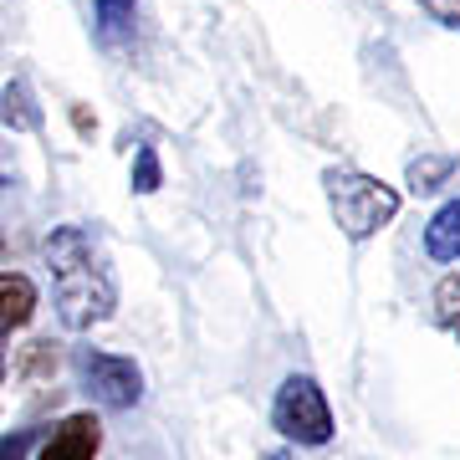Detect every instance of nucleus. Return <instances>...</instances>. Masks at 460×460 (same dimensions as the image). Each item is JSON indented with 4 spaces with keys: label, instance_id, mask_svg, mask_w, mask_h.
<instances>
[{
    "label": "nucleus",
    "instance_id": "nucleus-1",
    "mask_svg": "<svg viewBox=\"0 0 460 460\" xmlns=\"http://www.w3.org/2000/svg\"><path fill=\"white\" fill-rule=\"evenodd\" d=\"M41 261H47L51 277V302L62 313L66 328H93V323H108L118 307V281L113 266H108V251L93 230L83 226H57L41 241Z\"/></svg>",
    "mask_w": 460,
    "mask_h": 460
},
{
    "label": "nucleus",
    "instance_id": "nucleus-6",
    "mask_svg": "<svg viewBox=\"0 0 460 460\" xmlns=\"http://www.w3.org/2000/svg\"><path fill=\"white\" fill-rule=\"evenodd\" d=\"M36 317V287L21 271H0V332L26 328Z\"/></svg>",
    "mask_w": 460,
    "mask_h": 460
},
{
    "label": "nucleus",
    "instance_id": "nucleus-13",
    "mask_svg": "<svg viewBox=\"0 0 460 460\" xmlns=\"http://www.w3.org/2000/svg\"><path fill=\"white\" fill-rule=\"evenodd\" d=\"M420 11L435 16L445 31H460V0H420Z\"/></svg>",
    "mask_w": 460,
    "mask_h": 460
},
{
    "label": "nucleus",
    "instance_id": "nucleus-10",
    "mask_svg": "<svg viewBox=\"0 0 460 460\" xmlns=\"http://www.w3.org/2000/svg\"><path fill=\"white\" fill-rule=\"evenodd\" d=\"M93 5H98L102 36H123L133 26V11H138V0H93Z\"/></svg>",
    "mask_w": 460,
    "mask_h": 460
},
{
    "label": "nucleus",
    "instance_id": "nucleus-9",
    "mask_svg": "<svg viewBox=\"0 0 460 460\" xmlns=\"http://www.w3.org/2000/svg\"><path fill=\"white\" fill-rule=\"evenodd\" d=\"M435 317H440V328L460 343V277H445L435 287Z\"/></svg>",
    "mask_w": 460,
    "mask_h": 460
},
{
    "label": "nucleus",
    "instance_id": "nucleus-3",
    "mask_svg": "<svg viewBox=\"0 0 460 460\" xmlns=\"http://www.w3.org/2000/svg\"><path fill=\"white\" fill-rule=\"evenodd\" d=\"M271 425L296 445H328L332 440V410L323 384L307 374H292L271 399Z\"/></svg>",
    "mask_w": 460,
    "mask_h": 460
},
{
    "label": "nucleus",
    "instance_id": "nucleus-15",
    "mask_svg": "<svg viewBox=\"0 0 460 460\" xmlns=\"http://www.w3.org/2000/svg\"><path fill=\"white\" fill-rule=\"evenodd\" d=\"M0 374H5V348H0Z\"/></svg>",
    "mask_w": 460,
    "mask_h": 460
},
{
    "label": "nucleus",
    "instance_id": "nucleus-5",
    "mask_svg": "<svg viewBox=\"0 0 460 460\" xmlns=\"http://www.w3.org/2000/svg\"><path fill=\"white\" fill-rule=\"evenodd\" d=\"M102 445V425L93 414H66L62 425L51 429V440L41 445L36 460H93Z\"/></svg>",
    "mask_w": 460,
    "mask_h": 460
},
{
    "label": "nucleus",
    "instance_id": "nucleus-8",
    "mask_svg": "<svg viewBox=\"0 0 460 460\" xmlns=\"http://www.w3.org/2000/svg\"><path fill=\"white\" fill-rule=\"evenodd\" d=\"M0 118H5L16 133L41 128V108L31 102V87H26V83H5V87H0Z\"/></svg>",
    "mask_w": 460,
    "mask_h": 460
},
{
    "label": "nucleus",
    "instance_id": "nucleus-2",
    "mask_svg": "<svg viewBox=\"0 0 460 460\" xmlns=\"http://www.w3.org/2000/svg\"><path fill=\"white\" fill-rule=\"evenodd\" d=\"M323 195H328V210L338 220L348 241H368L399 215V195L374 174H358V169H328L323 174Z\"/></svg>",
    "mask_w": 460,
    "mask_h": 460
},
{
    "label": "nucleus",
    "instance_id": "nucleus-4",
    "mask_svg": "<svg viewBox=\"0 0 460 460\" xmlns=\"http://www.w3.org/2000/svg\"><path fill=\"white\" fill-rule=\"evenodd\" d=\"M77 374H83L87 394L108 404V410H133L144 399V374L138 363L123 358V353H102V348H83L77 353Z\"/></svg>",
    "mask_w": 460,
    "mask_h": 460
},
{
    "label": "nucleus",
    "instance_id": "nucleus-12",
    "mask_svg": "<svg viewBox=\"0 0 460 460\" xmlns=\"http://www.w3.org/2000/svg\"><path fill=\"white\" fill-rule=\"evenodd\" d=\"M456 169V159H414L410 164V184L425 195V190H440V180Z\"/></svg>",
    "mask_w": 460,
    "mask_h": 460
},
{
    "label": "nucleus",
    "instance_id": "nucleus-11",
    "mask_svg": "<svg viewBox=\"0 0 460 460\" xmlns=\"http://www.w3.org/2000/svg\"><path fill=\"white\" fill-rule=\"evenodd\" d=\"M159 180H164V174H159V154L144 144L138 154H133V190H138V195H154Z\"/></svg>",
    "mask_w": 460,
    "mask_h": 460
},
{
    "label": "nucleus",
    "instance_id": "nucleus-7",
    "mask_svg": "<svg viewBox=\"0 0 460 460\" xmlns=\"http://www.w3.org/2000/svg\"><path fill=\"white\" fill-rule=\"evenodd\" d=\"M425 251L435 261H460V199L440 205L425 226Z\"/></svg>",
    "mask_w": 460,
    "mask_h": 460
},
{
    "label": "nucleus",
    "instance_id": "nucleus-14",
    "mask_svg": "<svg viewBox=\"0 0 460 460\" xmlns=\"http://www.w3.org/2000/svg\"><path fill=\"white\" fill-rule=\"evenodd\" d=\"M21 450H26V440H11V445H0V460H21Z\"/></svg>",
    "mask_w": 460,
    "mask_h": 460
},
{
    "label": "nucleus",
    "instance_id": "nucleus-16",
    "mask_svg": "<svg viewBox=\"0 0 460 460\" xmlns=\"http://www.w3.org/2000/svg\"><path fill=\"white\" fill-rule=\"evenodd\" d=\"M266 460H296V456H266Z\"/></svg>",
    "mask_w": 460,
    "mask_h": 460
}]
</instances>
